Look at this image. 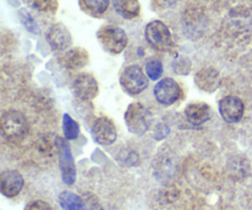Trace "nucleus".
Listing matches in <instances>:
<instances>
[{"mask_svg":"<svg viewBox=\"0 0 252 210\" xmlns=\"http://www.w3.org/2000/svg\"><path fill=\"white\" fill-rule=\"evenodd\" d=\"M30 129L27 118L20 111H5L1 116V132L7 140L20 142L27 135Z\"/></svg>","mask_w":252,"mask_h":210,"instance_id":"f257e3e1","label":"nucleus"},{"mask_svg":"<svg viewBox=\"0 0 252 210\" xmlns=\"http://www.w3.org/2000/svg\"><path fill=\"white\" fill-rule=\"evenodd\" d=\"M96 36L101 47L110 54H121L128 46V36L126 31L115 25L102 26Z\"/></svg>","mask_w":252,"mask_h":210,"instance_id":"f03ea898","label":"nucleus"},{"mask_svg":"<svg viewBox=\"0 0 252 210\" xmlns=\"http://www.w3.org/2000/svg\"><path fill=\"white\" fill-rule=\"evenodd\" d=\"M145 39L154 49L160 52L170 51L172 47V34L169 27L160 20H154L145 26Z\"/></svg>","mask_w":252,"mask_h":210,"instance_id":"7ed1b4c3","label":"nucleus"},{"mask_svg":"<svg viewBox=\"0 0 252 210\" xmlns=\"http://www.w3.org/2000/svg\"><path fill=\"white\" fill-rule=\"evenodd\" d=\"M120 84L125 92L130 96H135L142 93L148 88L149 81L139 65H128L121 73Z\"/></svg>","mask_w":252,"mask_h":210,"instance_id":"20e7f679","label":"nucleus"},{"mask_svg":"<svg viewBox=\"0 0 252 210\" xmlns=\"http://www.w3.org/2000/svg\"><path fill=\"white\" fill-rule=\"evenodd\" d=\"M57 154H58L62 180L65 184L71 186L76 180V169L70 147L65 138L57 137Z\"/></svg>","mask_w":252,"mask_h":210,"instance_id":"39448f33","label":"nucleus"},{"mask_svg":"<svg viewBox=\"0 0 252 210\" xmlns=\"http://www.w3.org/2000/svg\"><path fill=\"white\" fill-rule=\"evenodd\" d=\"M125 122L130 133L137 135L144 134L149 127L147 108L139 102L130 103L125 113Z\"/></svg>","mask_w":252,"mask_h":210,"instance_id":"423d86ee","label":"nucleus"},{"mask_svg":"<svg viewBox=\"0 0 252 210\" xmlns=\"http://www.w3.org/2000/svg\"><path fill=\"white\" fill-rule=\"evenodd\" d=\"M71 92L80 101H91L98 95L100 88L95 76L89 73L79 74L71 84Z\"/></svg>","mask_w":252,"mask_h":210,"instance_id":"0eeeda50","label":"nucleus"},{"mask_svg":"<svg viewBox=\"0 0 252 210\" xmlns=\"http://www.w3.org/2000/svg\"><path fill=\"white\" fill-rule=\"evenodd\" d=\"M181 88L172 78H165L158 81L154 88V96L159 103L171 106L181 97Z\"/></svg>","mask_w":252,"mask_h":210,"instance_id":"6e6552de","label":"nucleus"},{"mask_svg":"<svg viewBox=\"0 0 252 210\" xmlns=\"http://www.w3.org/2000/svg\"><path fill=\"white\" fill-rule=\"evenodd\" d=\"M94 142L100 145H111L117 139V129L115 123L108 117H100L94 122L91 128Z\"/></svg>","mask_w":252,"mask_h":210,"instance_id":"1a4fd4ad","label":"nucleus"},{"mask_svg":"<svg viewBox=\"0 0 252 210\" xmlns=\"http://www.w3.org/2000/svg\"><path fill=\"white\" fill-rule=\"evenodd\" d=\"M47 43L54 52H64L71 46V34L68 27L62 22L52 25L46 33Z\"/></svg>","mask_w":252,"mask_h":210,"instance_id":"9d476101","label":"nucleus"},{"mask_svg":"<svg viewBox=\"0 0 252 210\" xmlns=\"http://www.w3.org/2000/svg\"><path fill=\"white\" fill-rule=\"evenodd\" d=\"M244 111H245L244 102L236 96H225L219 101V113L225 122H240L244 116Z\"/></svg>","mask_w":252,"mask_h":210,"instance_id":"9b49d317","label":"nucleus"},{"mask_svg":"<svg viewBox=\"0 0 252 210\" xmlns=\"http://www.w3.org/2000/svg\"><path fill=\"white\" fill-rule=\"evenodd\" d=\"M24 177L15 170L4 171L0 176V191L2 196L7 198H14L24 188Z\"/></svg>","mask_w":252,"mask_h":210,"instance_id":"f8f14e48","label":"nucleus"},{"mask_svg":"<svg viewBox=\"0 0 252 210\" xmlns=\"http://www.w3.org/2000/svg\"><path fill=\"white\" fill-rule=\"evenodd\" d=\"M194 84L204 92H214L220 85V74L213 66L202 68L194 76Z\"/></svg>","mask_w":252,"mask_h":210,"instance_id":"ddd939ff","label":"nucleus"},{"mask_svg":"<svg viewBox=\"0 0 252 210\" xmlns=\"http://www.w3.org/2000/svg\"><path fill=\"white\" fill-rule=\"evenodd\" d=\"M61 61L66 69L78 70L88 65L90 61V54L85 48L75 47V48H70L64 52L63 56L61 57Z\"/></svg>","mask_w":252,"mask_h":210,"instance_id":"4468645a","label":"nucleus"},{"mask_svg":"<svg viewBox=\"0 0 252 210\" xmlns=\"http://www.w3.org/2000/svg\"><path fill=\"white\" fill-rule=\"evenodd\" d=\"M187 120L193 125H202L208 122L212 117L211 106L204 102L191 103L185 110Z\"/></svg>","mask_w":252,"mask_h":210,"instance_id":"2eb2a0df","label":"nucleus"},{"mask_svg":"<svg viewBox=\"0 0 252 210\" xmlns=\"http://www.w3.org/2000/svg\"><path fill=\"white\" fill-rule=\"evenodd\" d=\"M116 12L123 19L133 20L139 16L140 2L139 0H112Z\"/></svg>","mask_w":252,"mask_h":210,"instance_id":"dca6fc26","label":"nucleus"},{"mask_svg":"<svg viewBox=\"0 0 252 210\" xmlns=\"http://www.w3.org/2000/svg\"><path fill=\"white\" fill-rule=\"evenodd\" d=\"M81 10L89 16L101 17L110 6V0H79Z\"/></svg>","mask_w":252,"mask_h":210,"instance_id":"f3484780","label":"nucleus"},{"mask_svg":"<svg viewBox=\"0 0 252 210\" xmlns=\"http://www.w3.org/2000/svg\"><path fill=\"white\" fill-rule=\"evenodd\" d=\"M59 204L63 210H86L83 199L70 191H64L59 194Z\"/></svg>","mask_w":252,"mask_h":210,"instance_id":"a211bd4d","label":"nucleus"},{"mask_svg":"<svg viewBox=\"0 0 252 210\" xmlns=\"http://www.w3.org/2000/svg\"><path fill=\"white\" fill-rule=\"evenodd\" d=\"M63 132L66 140L76 139L80 134L79 123L74 118H71V116H69L68 113L63 116Z\"/></svg>","mask_w":252,"mask_h":210,"instance_id":"6ab92c4d","label":"nucleus"},{"mask_svg":"<svg viewBox=\"0 0 252 210\" xmlns=\"http://www.w3.org/2000/svg\"><path fill=\"white\" fill-rule=\"evenodd\" d=\"M34 10L43 14H56L59 7V0H29Z\"/></svg>","mask_w":252,"mask_h":210,"instance_id":"aec40b11","label":"nucleus"},{"mask_svg":"<svg viewBox=\"0 0 252 210\" xmlns=\"http://www.w3.org/2000/svg\"><path fill=\"white\" fill-rule=\"evenodd\" d=\"M162 73H164V66L161 61L158 59H152L145 64V74L150 80L157 81L158 79L161 78Z\"/></svg>","mask_w":252,"mask_h":210,"instance_id":"412c9836","label":"nucleus"},{"mask_svg":"<svg viewBox=\"0 0 252 210\" xmlns=\"http://www.w3.org/2000/svg\"><path fill=\"white\" fill-rule=\"evenodd\" d=\"M19 15H20V19H21L22 24H24V26L27 29V31H30L31 33H34V34L38 33L39 32L38 25L36 24V21L33 20V17L30 15V12L27 11L26 9L20 10Z\"/></svg>","mask_w":252,"mask_h":210,"instance_id":"4be33fe9","label":"nucleus"},{"mask_svg":"<svg viewBox=\"0 0 252 210\" xmlns=\"http://www.w3.org/2000/svg\"><path fill=\"white\" fill-rule=\"evenodd\" d=\"M172 68H174L175 73L176 74H182V75H186L191 70V61L187 58H177L176 60L172 64Z\"/></svg>","mask_w":252,"mask_h":210,"instance_id":"5701e85b","label":"nucleus"},{"mask_svg":"<svg viewBox=\"0 0 252 210\" xmlns=\"http://www.w3.org/2000/svg\"><path fill=\"white\" fill-rule=\"evenodd\" d=\"M24 210H53L47 202L44 201H33L30 202Z\"/></svg>","mask_w":252,"mask_h":210,"instance_id":"b1692460","label":"nucleus"},{"mask_svg":"<svg viewBox=\"0 0 252 210\" xmlns=\"http://www.w3.org/2000/svg\"><path fill=\"white\" fill-rule=\"evenodd\" d=\"M153 6L157 10H166L174 6L177 0H152Z\"/></svg>","mask_w":252,"mask_h":210,"instance_id":"393cba45","label":"nucleus"}]
</instances>
